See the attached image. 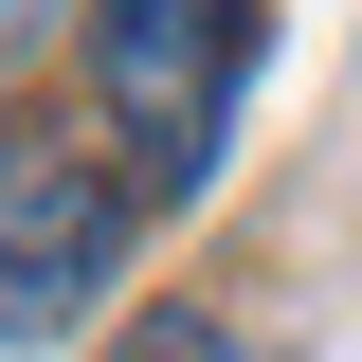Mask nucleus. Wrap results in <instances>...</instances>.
I'll use <instances>...</instances> for the list:
<instances>
[{"instance_id": "2", "label": "nucleus", "mask_w": 362, "mask_h": 362, "mask_svg": "<svg viewBox=\"0 0 362 362\" xmlns=\"http://www.w3.org/2000/svg\"><path fill=\"white\" fill-rule=\"evenodd\" d=\"M127 199L90 145H0V344H54L90 326V290L127 272Z\"/></svg>"}, {"instance_id": "3", "label": "nucleus", "mask_w": 362, "mask_h": 362, "mask_svg": "<svg viewBox=\"0 0 362 362\" xmlns=\"http://www.w3.org/2000/svg\"><path fill=\"white\" fill-rule=\"evenodd\" d=\"M109 362H272V344H254L235 308H145V326H127Z\"/></svg>"}, {"instance_id": "1", "label": "nucleus", "mask_w": 362, "mask_h": 362, "mask_svg": "<svg viewBox=\"0 0 362 362\" xmlns=\"http://www.w3.org/2000/svg\"><path fill=\"white\" fill-rule=\"evenodd\" d=\"M254 90V0H90V109L145 163V199H199Z\"/></svg>"}, {"instance_id": "4", "label": "nucleus", "mask_w": 362, "mask_h": 362, "mask_svg": "<svg viewBox=\"0 0 362 362\" xmlns=\"http://www.w3.org/2000/svg\"><path fill=\"white\" fill-rule=\"evenodd\" d=\"M37 18H54V0H0V54H18V37H37Z\"/></svg>"}]
</instances>
